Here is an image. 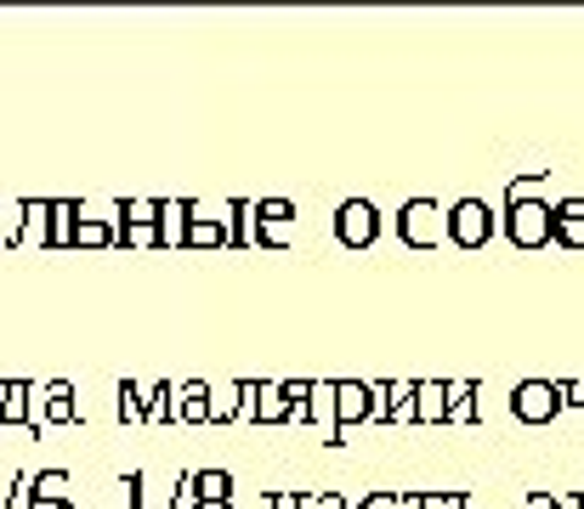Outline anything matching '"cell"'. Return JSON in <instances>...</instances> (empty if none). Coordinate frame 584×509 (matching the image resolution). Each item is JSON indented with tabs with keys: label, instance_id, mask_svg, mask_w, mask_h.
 Listing matches in <instances>:
<instances>
[{
	"label": "cell",
	"instance_id": "6da1fadb",
	"mask_svg": "<svg viewBox=\"0 0 584 509\" xmlns=\"http://www.w3.org/2000/svg\"><path fill=\"white\" fill-rule=\"evenodd\" d=\"M443 232H448L454 250H482L500 232V221H494V210L482 198H460V204H448V210H443Z\"/></svg>",
	"mask_w": 584,
	"mask_h": 509
},
{
	"label": "cell",
	"instance_id": "7a4b0ae2",
	"mask_svg": "<svg viewBox=\"0 0 584 509\" xmlns=\"http://www.w3.org/2000/svg\"><path fill=\"white\" fill-rule=\"evenodd\" d=\"M500 227H505V238H511L516 250H545V244H550V204H545V198L505 204Z\"/></svg>",
	"mask_w": 584,
	"mask_h": 509
},
{
	"label": "cell",
	"instance_id": "3957f363",
	"mask_svg": "<svg viewBox=\"0 0 584 509\" xmlns=\"http://www.w3.org/2000/svg\"><path fill=\"white\" fill-rule=\"evenodd\" d=\"M398 238L409 250H437L443 244V204L437 198H409L403 210H398Z\"/></svg>",
	"mask_w": 584,
	"mask_h": 509
},
{
	"label": "cell",
	"instance_id": "277c9868",
	"mask_svg": "<svg viewBox=\"0 0 584 509\" xmlns=\"http://www.w3.org/2000/svg\"><path fill=\"white\" fill-rule=\"evenodd\" d=\"M335 238L346 250H369L375 238H380V210L369 198H346L341 210H335Z\"/></svg>",
	"mask_w": 584,
	"mask_h": 509
},
{
	"label": "cell",
	"instance_id": "5b68a950",
	"mask_svg": "<svg viewBox=\"0 0 584 509\" xmlns=\"http://www.w3.org/2000/svg\"><path fill=\"white\" fill-rule=\"evenodd\" d=\"M511 414L523 419V425H550L562 414V402H557V380H523L511 391Z\"/></svg>",
	"mask_w": 584,
	"mask_h": 509
},
{
	"label": "cell",
	"instance_id": "8992f818",
	"mask_svg": "<svg viewBox=\"0 0 584 509\" xmlns=\"http://www.w3.org/2000/svg\"><path fill=\"white\" fill-rule=\"evenodd\" d=\"M369 414H375L369 385L364 380H335V436H330V448H341V441L352 436V425H364Z\"/></svg>",
	"mask_w": 584,
	"mask_h": 509
},
{
	"label": "cell",
	"instance_id": "52a82bcc",
	"mask_svg": "<svg viewBox=\"0 0 584 509\" xmlns=\"http://www.w3.org/2000/svg\"><path fill=\"white\" fill-rule=\"evenodd\" d=\"M296 407H289L284 385L278 380H255V396H250V425H289Z\"/></svg>",
	"mask_w": 584,
	"mask_h": 509
},
{
	"label": "cell",
	"instance_id": "ba28073f",
	"mask_svg": "<svg viewBox=\"0 0 584 509\" xmlns=\"http://www.w3.org/2000/svg\"><path fill=\"white\" fill-rule=\"evenodd\" d=\"M550 244H562V250H584V198H562V204H550Z\"/></svg>",
	"mask_w": 584,
	"mask_h": 509
},
{
	"label": "cell",
	"instance_id": "9c48e42d",
	"mask_svg": "<svg viewBox=\"0 0 584 509\" xmlns=\"http://www.w3.org/2000/svg\"><path fill=\"white\" fill-rule=\"evenodd\" d=\"M35 419H41V425H75V419H80L75 385H69V380H51V385L41 391V402H35Z\"/></svg>",
	"mask_w": 584,
	"mask_h": 509
},
{
	"label": "cell",
	"instance_id": "30bf717a",
	"mask_svg": "<svg viewBox=\"0 0 584 509\" xmlns=\"http://www.w3.org/2000/svg\"><path fill=\"white\" fill-rule=\"evenodd\" d=\"M7 425L41 430V419H35V385H23V380H7V402H0V430H7Z\"/></svg>",
	"mask_w": 584,
	"mask_h": 509
},
{
	"label": "cell",
	"instance_id": "8fae6325",
	"mask_svg": "<svg viewBox=\"0 0 584 509\" xmlns=\"http://www.w3.org/2000/svg\"><path fill=\"white\" fill-rule=\"evenodd\" d=\"M443 419H448L443 380H414V425H443Z\"/></svg>",
	"mask_w": 584,
	"mask_h": 509
},
{
	"label": "cell",
	"instance_id": "7c38bea8",
	"mask_svg": "<svg viewBox=\"0 0 584 509\" xmlns=\"http://www.w3.org/2000/svg\"><path fill=\"white\" fill-rule=\"evenodd\" d=\"M301 419H307V425H330V436H335V380H312V385H307Z\"/></svg>",
	"mask_w": 584,
	"mask_h": 509
},
{
	"label": "cell",
	"instance_id": "4fadbf2b",
	"mask_svg": "<svg viewBox=\"0 0 584 509\" xmlns=\"http://www.w3.org/2000/svg\"><path fill=\"white\" fill-rule=\"evenodd\" d=\"M176 419H187V425H210V385H205V380L176 385Z\"/></svg>",
	"mask_w": 584,
	"mask_h": 509
},
{
	"label": "cell",
	"instance_id": "5bb4252c",
	"mask_svg": "<svg viewBox=\"0 0 584 509\" xmlns=\"http://www.w3.org/2000/svg\"><path fill=\"white\" fill-rule=\"evenodd\" d=\"M443 391H448V419H443V425H471V419H482V414H477V396H482V391H477L471 380H443Z\"/></svg>",
	"mask_w": 584,
	"mask_h": 509
},
{
	"label": "cell",
	"instance_id": "9a60e30c",
	"mask_svg": "<svg viewBox=\"0 0 584 509\" xmlns=\"http://www.w3.org/2000/svg\"><path fill=\"white\" fill-rule=\"evenodd\" d=\"M46 216H51L46 244L51 250H75V198H46Z\"/></svg>",
	"mask_w": 584,
	"mask_h": 509
},
{
	"label": "cell",
	"instance_id": "2e32d148",
	"mask_svg": "<svg viewBox=\"0 0 584 509\" xmlns=\"http://www.w3.org/2000/svg\"><path fill=\"white\" fill-rule=\"evenodd\" d=\"M153 232H159V250H182V244H187V216H182V198L159 204V221H153Z\"/></svg>",
	"mask_w": 584,
	"mask_h": 509
},
{
	"label": "cell",
	"instance_id": "e0dca14e",
	"mask_svg": "<svg viewBox=\"0 0 584 509\" xmlns=\"http://www.w3.org/2000/svg\"><path fill=\"white\" fill-rule=\"evenodd\" d=\"M165 419H176V385L159 380L142 391V425H165Z\"/></svg>",
	"mask_w": 584,
	"mask_h": 509
},
{
	"label": "cell",
	"instance_id": "ac0fdd59",
	"mask_svg": "<svg viewBox=\"0 0 584 509\" xmlns=\"http://www.w3.org/2000/svg\"><path fill=\"white\" fill-rule=\"evenodd\" d=\"M46 232H51V216H46V198H23V232H18V244H28V250H41V244H46Z\"/></svg>",
	"mask_w": 584,
	"mask_h": 509
},
{
	"label": "cell",
	"instance_id": "d6986e66",
	"mask_svg": "<svg viewBox=\"0 0 584 509\" xmlns=\"http://www.w3.org/2000/svg\"><path fill=\"white\" fill-rule=\"evenodd\" d=\"M193 493H199V504H233V475L227 470H193Z\"/></svg>",
	"mask_w": 584,
	"mask_h": 509
},
{
	"label": "cell",
	"instance_id": "ffe728a7",
	"mask_svg": "<svg viewBox=\"0 0 584 509\" xmlns=\"http://www.w3.org/2000/svg\"><path fill=\"white\" fill-rule=\"evenodd\" d=\"M233 244V227L221 221H187V244L182 250H227Z\"/></svg>",
	"mask_w": 584,
	"mask_h": 509
},
{
	"label": "cell",
	"instance_id": "44dd1931",
	"mask_svg": "<svg viewBox=\"0 0 584 509\" xmlns=\"http://www.w3.org/2000/svg\"><path fill=\"white\" fill-rule=\"evenodd\" d=\"M114 232L119 227H108V221H80L75 216V250H114Z\"/></svg>",
	"mask_w": 584,
	"mask_h": 509
},
{
	"label": "cell",
	"instance_id": "7402d4cb",
	"mask_svg": "<svg viewBox=\"0 0 584 509\" xmlns=\"http://www.w3.org/2000/svg\"><path fill=\"white\" fill-rule=\"evenodd\" d=\"M210 425H239V380L210 391Z\"/></svg>",
	"mask_w": 584,
	"mask_h": 509
},
{
	"label": "cell",
	"instance_id": "603a6c76",
	"mask_svg": "<svg viewBox=\"0 0 584 509\" xmlns=\"http://www.w3.org/2000/svg\"><path fill=\"white\" fill-rule=\"evenodd\" d=\"M114 396H119V402H114V414H119L125 425H142V385H137V380H119Z\"/></svg>",
	"mask_w": 584,
	"mask_h": 509
},
{
	"label": "cell",
	"instance_id": "cb8c5ba5",
	"mask_svg": "<svg viewBox=\"0 0 584 509\" xmlns=\"http://www.w3.org/2000/svg\"><path fill=\"white\" fill-rule=\"evenodd\" d=\"M69 470H41L35 475V482H28V493H35V498H69Z\"/></svg>",
	"mask_w": 584,
	"mask_h": 509
},
{
	"label": "cell",
	"instance_id": "d4e9b609",
	"mask_svg": "<svg viewBox=\"0 0 584 509\" xmlns=\"http://www.w3.org/2000/svg\"><path fill=\"white\" fill-rule=\"evenodd\" d=\"M466 487H443V493H414V509H466Z\"/></svg>",
	"mask_w": 584,
	"mask_h": 509
},
{
	"label": "cell",
	"instance_id": "484cf974",
	"mask_svg": "<svg viewBox=\"0 0 584 509\" xmlns=\"http://www.w3.org/2000/svg\"><path fill=\"white\" fill-rule=\"evenodd\" d=\"M75 216H80V221H108V227H119V198H103V204L85 198V204H75Z\"/></svg>",
	"mask_w": 584,
	"mask_h": 509
},
{
	"label": "cell",
	"instance_id": "4316f807",
	"mask_svg": "<svg viewBox=\"0 0 584 509\" xmlns=\"http://www.w3.org/2000/svg\"><path fill=\"white\" fill-rule=\"evenodd\" d=\"M352 509H414V493H364L358 504H352Z\"/></svg>",
	"mask_w": 584,
	"mask_h": 509
},
{
	"label": "cell",
	"instance_id": "83f0119b",
	"mask_svg": "<svg viewBox=\"0 0 584 509\" xmlns=\"http://www.w3.org/2000/svg\"><path fill=\"white\" fill-rule=\"evenodd\" d=\"M255 221H278V227H289V221H296V204H289V198H262V204H255Z\"/></svg>",
	"mask_w": 584,
	"mask_h": 509
},
{
	"label": "cell",
	"instance_id": "f1b7e54d",
	"mask_svg": "<svg viewBox=\"0 0 584 509\" xmlns=\"http://www.w3.org/2000/svg\"><path fill=\"white\" fill-rule=\"evenodd\" d=\"M557 402H562V414L584 419V380H557Z\"/></svg>",
	"mask_w": 584,
	"mask_h": 509
},
{
	"label": "cell",
	"instance_id": "f546056e",
	"mask_svg": "<svg viewBox=\"0 0 584 509\" xmlns=\"http://www.w3.org/2000/svg\"><path fill=\"white\" fill-rule=\"evenodd\" d=\"M35 504V493H28V475H12V487H7V509H28Z\"/></svg>",
	"mask_w": 584,
	"mask_h": 509
},
{
	"label": "cell",
	"instance_id": "4dcf8cb0",
	"mask_svg": "<svg viewBox=\"0 0 584 509\" xmlns=\"http://www.w3.org/2000/svg\"><path fill=\"white\" fill-rule=\"evenodd\" d=\"M267 509H301V493H289V487H284V493L267 498Z\"/></svg>",
	"mask_w": 584,
	"mask_h": 509
},
{
	"label": "cell",
	"instance_id": "1f68e13d",
	"mask_svg": "<svg viewBox=\"0 0 584 509\" xmlns=\"http://www.w3.org/2000/svg\"><path fill=\"white\" fill-rule=\"evenodd\" d=\"M528 509H562V498H557V493H545V487H539V493H528Z\"/></svg>",
	"mask_w": 584,
	"mask_h": 509
},
{
	"label": "cell",
	"instance_id": "d6a6232c",
	"mask_svg": "<svg viewBox=\"0 0 584 509\" xmlns=\"http://www.w3.org/2000/svg\"><path fill=\"white\" fill-rule=\"evenodd\" d=\"M28 509H75V498H35Z\"/></svg>",
	"mask_w": 584,
	"mask_h": 509
},
{
	"label": "cell",
	"instance_id": "836d02e7",
	"mask_svg": "<svg viewBox=\"0 0 584 509\" xmlns=\"http://www.w3.org/2000/svg\"><path fill=\"white\" fill-rule=\"evenodd\" d=\"M562 509H584V493H579V498H568V504H562Z\"/></svg>",
	"mask_w": 584,
	"mask_h": 509
},
{
	"label": "cell",
	"instance_id": "e575fe53",
	"mask_svg": "<svg viewBox=\"0 0 584 509\" xmlns=\"http://www.w3.org/2000/svg\"><path fill=\"white\" fill-rule=\"evenodd\" d=\"M193 509H233V504H193Z\"/></svg>",
	"mask_w": 584,
	"mask_h": 509
},
{
	"label": "cell",
	"instance_id": "d590c367",
	"mask_svg": "<svg viewBox=\"0 0 584 509\" xmlns=\"http://www.w3.org/2000/svg\"><path fill=\"white\" fill-rule=\"evenodd\" d=\"M466 509H482V504H477V498H466Z\"/></svg>",
	"mask_w": 584,
	"mask_h": 509
},
{
	"label": "cell",
	"instance_id": "8d00e7d4",
	"mask_svg": "<svg viewBox=\"0 0 584 509\" xmlns=\"http://www.w3.org/2000/svg\"><path fill=\"white\" fill-rule=\"evenodd\" d=\"M0 402H7V380H0Z\"/></svg>",
	"mask_w": 584,
	"mask_h": 509
}]
</instances>
